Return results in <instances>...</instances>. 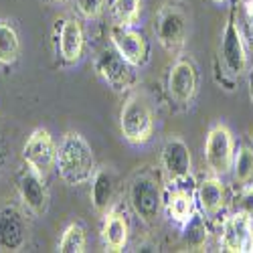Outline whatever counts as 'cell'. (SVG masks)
I'll use <instances>...</instances> for the list:
<instances>
[{
	"instance_id": "6da1fadb",
	"label": "cell",
	"mask_w": 253,
	"mask_h": 253,
	"mask_svg": "<svg viewBox=\"0 0 253 253\" xmlns=\"http://www.w3.org/2000/svg\"><path fill=\"white\" fill-rule=\"evenodd\" d=\"M55 168L63 182L69 186L85 184L95 174V156L87 140L79 132H67L57 146Z\"/></svg>"
},
{
	"instance_id": "7a4b0ae2",
	"label": "cell",
	"mask_w": 253,
	"mask_h": 253,
	"mask_svg": "<svg viewBox=\"0 0 253 253\" xmlns=\"http://www.w3.org/2000/svg\"><path fill=\"white\" fill-rule=\"evenodd\" d=\"M120 130L132 146H144L154 134V112L144 95L132 93L120 112Z\"/></svg>"
},
{
	"instance_id": "3957f363",
	"label": "cell",
	"mask_w": 253,
	"mask_h": 253,
	"mask_svg": "<svg viewBox=\"0 0 253 253\" xmlns=\"http://www.w3.org/2000/svg\"><path fill=\"white\" fill-rule=\"evenodd\" d=\"M162 191L156 174L150 170H142L134 176L130 184V205L134 209V213L144 221L146 225H152L162 209Z\"/></svg>"
},
{
	"instance_id": "277c9868",
	"label": "cell",
	"mask_w": 253,
	"mask_h": 253,
	"mask_svg": "<svg viewBox=\"0 0 253 253\" xmlns=\"http://www.w3.org/2000/svg\"><path fill=\"white\" fill-rule=\"evenodd\" d=\"M156 39L166 51H178L188 37V14L180 4L168 2L156 18Z\"/></svg>"
},
{
	"instance_id": "5b68a950",
	"label": "cell",
	"mask_w": 253,
	"mask_h": 253,
	"mask_svg": "<svg viewBox=\"0 0 253 253\" xmlns=\"http://www.w3.org/2000/svg\"><path fill=\"white\" fill-rule=\"evenodd\" d=\"M233 156H235V142L231 130L225 124L213 126L205 142V158L209 168L215 174H225L233 166Z\"/></svg>"
},
{
	"instance_id": "8992f818",
	"label": "cell",
	"mask_w": 253,
	"mask_h": 253,
	"mask_svg": "<svg viewBox=\"0 0 253 253\" xmlns=\"http://www.w3.org/2000/svg\"><path fill=\"white\" fill-rule=\"evenodd\" d=\"M23 158L27 166L35 168L37 172L47 176L57 162V144L49 130L37 128L29 136V140L23 146Z\"/></svg>"
},
{
	"instance_id": "52a82bcc",
	"label": "cell",
	"mask_w": 253,
	"mask_h": 253,
	"mask_svg": "<svg viewBox=\"0 0 253 253\" xmlns=\"http://www.w3.org/2000/svg\"><path fill=\"white\" fill-rule=\"evenodd\" d=\"M221 243L231 253H251L253 251V219L241 211L225 217L221 229Z\"/></svg>"
},
{
	"instance_id": "ba28073f",
	"label": "cell",
	"mask_w": 253,
	"mask_h": 253,
	"mask_svg": "<svg viewBox=\"0 0 253 253\" xmlns=\"http://www.w3.org/2000/svg\"><path fill=\"white\" fill-rule=\"evenodd\" d=\"M114 49L130 63L132 67H140L148 59V43L140 31L124 25H114L110 31Z\"/></svg>"
},
{
	"instance_id": "9c48e42d",
	"label": "cell",
	"mask_w": 253,
	"mask_h": 253,
	"mask_svg": "<svg viewBox=\"0 0 253 253\" xmlns=\"http://www.w3.org/2000/svg\"><path fill=\"white\" fill-rule=\"evenodd\" d=\"M162 168L172 184H182L191 176V150L182 138L172 136L162 146Z\"/></svg>"
},
{
	"instance_id": "30bf717a",
	"label": "cell",
	"mask_w": 253,
	"mask_h": 253,
	"mask_svg": "<svg viewBox=\"0 0 253 253\" xmlns=\"http://www.w3.org/2000/svg\"><path fill=\"white\" fill-rule=\"evenodd\" d=\"M95 71L116 91H124L132 83V65L116 49H103L97 55Z\"/></svg>"
},
{
	"instance_id": "8fae6325",
	"label": "cell",
	"mask_w": 253,
	"mask_h": 253,
	"mask_svg": "<svg viewBox=\"0 0 253 253\" xmlns=\"http://www.w3.org/2000/svg\"><path fill=\"white\" fill-rule=\"evenodd\" d=\"M199 85L197 67L191 59H178L168 73V93L180 105L191 103Z\"/></svg>"
},
{
	"instance_id": "7c38bea8",
	"label": "cell",
	"mask_w": 253,
	"mask_h": 253,
	"mask_svg": "<svg viewBox=\"0 0 253 253\" xmlns=\"http://www.w3.org/2000/svg\"><path fill=\"white\" fill-rule=\"evenodd\" d=\"M221 59L231 75H241L247 69V51L245 43L241 39L239 27L233 18L227 20L223 29V39H221Z\"/></svg>"
},
{
	"instance_id": "4fadbf2b",
	"label": "cell",
	"mask_w": 253,
	"mask_h": 253,
	"mask_svg": "<svg viewBox=\"0 0 253 253\" xmlns=\"http://www.w3.org/2000/svg\"><path fill=\"white\" fill-rule=\"evenodd\" d=\"M27 243V221L23 213L8 205L0 209V249L20 251Z\"/></svg>"
},
{
	"instance_id": "5bb4252c",
	"label": "cell",
	"mask_w": 253,
	"mask_h": 253,
	"mask_svg": "<svg viewBox=\"0 0 253 253\" xmlns=\"http://www.w3.org/2000/svg\"><path fill=\"white\" fill-rule=\"evenodd\" d=\"M18 193L25 205L33 211L35 215H43L47 211V186H45V176L37 172L35 168H25L18 176Z\"/></svg>"
},
{
	"instance_id": "9a60e30c",
	"label": "cell",
	"mask_w": 253,
	"mask_h": 253,
	"mask_svg": "<svg viewBox=\"0 0 253 253\" xmlns=\"http://www.w3.org/2000/svg\"><path fill=\"white\" fill-rule=\"evenodd\" d=\"M57 45H59V55L61 59L75 65V63L83 57V49H85V33L77 18H65L59 27V37H57Z\"/></svg>"
},
{
	"instance_id": "2e32d148",
	"label": "cell",
	"mask_w": 253,
	"mask_h": 253,
	"mask_svg": "<svg viewBox=\"0 0 253 253\" xmlns=\"http://www.w3.org/2000/svg\"><path fill=\"white\" fill-rule=\"evenodd\" d=\"M128 235H130V225L126 215L120 213V211H108L101 227V239L105 249L124 251V247L128 245Z\"/></svg>"
},
{
	"instance_id": "e0dca14e",
	"label": "cell",
	"mask_w": 253,
	"mask_h": 253,
	"mask_svg": "<svg viewBox=\"0 0 253 253\" xmlns=\"http://www.w3.org/2000/svg\"><path fill=\"white\" fill-rule=\"evenodd\" d=\"M116 195V176L108 166L97 168L91 178V205L99 213H108Z\"/></svg>"
},
{
	"instance_id": "ac0fdd59",
	"label": "cell",
	"mask_w": 253,
	"mask_h": 253,
	"mask_svg": "<svg viewBox=\"0 0 253 253\" xmlns=\"http://www.w3.org/2000/svg\"><path fill=\"white\" fill-rule=\"evenodd\" d=\"M166 211L172 221L184 225L188 219L195 215V197L191 191L182 188V184H174L172 191L166 195Z\"/></svg>"
},
{
	"instance_id": "d6986e66",
	"label": "cell",
	"mask_w": 253,
	"mask_h": 253,
	"mask_svg": "<svg viewBox=\"0 0 253 253\" xmlns=\"http://www.w3.org/2000/svg\"><path fill=\"white\" fill-rule=\"evenodd\" d=\"M199 207L205 215L215 217L225 205V188L219 178L209 176L199 184V193H197Z\"/></svg>"
},
{
	"instance_id": "ffe728a7",
	"label": "cell",
	"mask_w": 253,
	"mask_h": 253,
	"mask_svg": "<svg viewBox=\"0 0 253 253\" xmlns=\"http://www.w3.org/2000/svg\"><path fill=\"white\" fill-rule=\"evenodd\" d=\"M18 53H20V41L16 29L6 20H0V63L2 65H12L18 59Z\"/></svg>"
},
{
	"instance_id": "44dd1931",
	"label": "cell",
	"mask_w": 253,
	"mask_h": 253,
	"mask_svg": "<svg viewBox=\"0 0 253 253\" xmlns=\"http://www.w3.org/2000/svg\"><path fill=\"white\" fill-rule=\"evenodd\" d=\"M142 8V0H112V16L116 25L132 27Z\"/></svg>"
},
{
	"instance_id": "7402d4cb",
	"label": "cell",
	"mask_w": 253,
	"mask_h": 253,
	"mask_svg": "<svg viewBox=\"0 0 253 253\" xmlns=\"http://www.w3.org/2000/svg\"><path fill=\"white\" fill-rule=\"evenodd\" d=\"M57 249L61 253H83L85 251V229L79 223L67 225V229L63 231V235L59 239Z\"/></svg>"
},
{
	"instance_id": "603a6c76",
	"label": "cell",
	"mask_w": 253,
	"mask_h": 253,
	"mask_svg": "<svg viewBox=\"0 0 253 253\" xmlns=\"http://www.w3.org/2000/svg\"><path fill=\"white\" fill-rule=\"evenodd\" d=\"M233 176L237 182L247 184L253 178V150L247 146H241L237 154L233 156Z\"/></svg>"
},
{
	"instance_id": "cb8c5ba5",
	"label": "cell",
	"mask_w": 253,
	"mask_h": 253,
	"mask_svg": "<svg viewBox=\"0 0 253 253\" xmlns=\"http://www.w3.org/2000/svg\"><path fill=\"white\" fill-rule=\"evenodd\" d=\"M209 237V231H207V225L205 221L195 213L191 219L184 223V239L191 247H201Z\"/></svg>"
},
{
	"instance_id": "d4e9b609",
	"label": "cell",
	"mask_w": 253,
	"mask_h": 253,
	"mask_svg": "<svg viewBox=\"0 0 253 253\" xmlns=\"http://www.w3.org/2000/svg\"><path fill=\"white\" fill-rule=\"evenodd\" d=\"M79 12L85 18H97L103 10V2L105 0H75Z\"/></svg>"
},
{
	"instance_id": "484cf974",
	"label": "cell",
	"mask_w": 253,
	"mask_h": 253,
	"mask_svg": "<svg viewBox=\"0 0 253 253\" xmlns=\"http://www.w3.org/2000/svg\"><path fill=\"white\" fill-rule=\"evenodd\" d=\"M239 211L253 219V184H249L239 197Z\"/></svg>"
},
{
	"instance_id": "4316f807",
	"label": "cell",
	"mask_w": 253,
	"mask_h": 253,
	"mask_svg": "<svg viewBox=\"0 0 253 253\" xmlns=\"http://www.w3.org/2000/svg\"><path fill=\"white\" fill-rule=\"evenodd\" d=\"M243 12H245V23H247V31L253 37V0H245L243 4Z\"/></svg>"
},
{
	"instance_id": "83f0119b",
	"label": "cell",
	"mask_w": 253,
	"mask_h": 253,
	"mask_svg": "<svg viewBox=\"0 0 253 253\" xmlns=\"http://www.w3.org/2000/svg\"><path fill=\"white\" fill-rule=\"evenodd\" d=\"M2 164H4V148L0 146V168H2Z\"/></svg>"
},
{
	"instance_id": "f1b7e54d",
	"label": "cell",
	"mask_w": 253,
	"mask_h": 253,
	"mask_svg": "<svg viewBox=\"0 0 253 253\" xmlns=\"http://www.w3.org/2000/svg\"><path fill=\"white\" fill-rule=\"evenodd\" d=\"M53 2H63V0H53Z\"/></svg>"
},
{
	"instance_id": "f546056e",
	"label": "cell",
	"mask_w": 253,
	"mask_h": 253,
	"mask_svg": "<svg viewBox=\"0 0 253 253\" xmlns=\"http://www.w3.org/2000/svg\"><path fill=\"white\" fill-rule=\"evenodd\" d=\"M217 2H219V0H217Z\"/></svg>"
}]
</instances>
